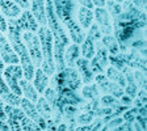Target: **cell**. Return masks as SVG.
<instances>
[{
    "mask_svg": "<svg viewBox=\"0 0 147 131\" xmlns=\"http://www.w3.org/2000/svg\"><path fill=\"white\" fill-rule=\"evenodd\" d=\"M38 40L41 43V52H42V71L47 75L51 76L55 72V64L53 60V36L50 29L43 25V26L38 28Z\"/></svg>",
    "mask_w": 147,
    "mask_h": 131,
    "instance_id": "6da1fadb",
    "label": "cell"
},
{
    "mask_svg": "<svg viewBox=\"0 0 147 131\" xmlns=\"http://www.w3.org/2000/svg\"><path fill=\"white\" fill-rule=\"evenodd\" d=\"M21 38L24 45L26 46L33 66L36 68H40L42 63V52H41V43L38 36H36L33 32H24V34H21Z\"/></svg>",
    "mask_w": 147,
    "mask_h": 131,
    "instance_id": "7a4b0ae2",
    "label": "cell"
},
{
    "mask_svg": "<svg viewBox=\"0 0 147 131\" xmlns=\"http://www.w3.org/2000/svg\"><path fill=\"white\" fill-rule=\"evenodd\" d=\"M3 77H4V81H5L7 87L9 88V91L15 93L16 96H20L21 97V89H20V85L18 83L21 80L22 77V68L21 66L18 64H12L9 67L4 68L3 71Z\"/></svg>",
    "mask_w": 147,
    "mask_h": 131,
    "instance_id": "3957f363",
    "label": "cell"
},
{
    "mask_svg": "<svg viewBox=\"0 0 147 131\" xmlns=\"http://www.w3.org/2000/svg\"><path fill=\"white\" fill-rule=\"evenodd\" d=\"M7 24L15 26L20 32H33V33H36L38 30V28H40L36 21V18L33 17L30 11H28V9L25 12H21V15L18 16V17L8 18Z\"/></svg>",
    "mask_w": 147,
    "mask_h": 131,
    "instance_id": "277c9868",
    "label": "cell"
},
{
    "mask_svg": "<svg viewBox=\"0 0 147 131\" xmlns=\"http://www.w3.org/2000/svg\"><path fill=\"white\" fill-rule=\"evenodd\" d=\"M5 68V64L4 62L1 60L0 58V98L7 102L9 106H20L21 104V97L20 96H16L15 93L9 91V88L7 87L5 81H4V77H3V71Z\"/></svg>",
    "mask_w": 147,
    "mask_h": 131,
    "instance_id": "5b68a950",
    "label": "cell"
},
{
    "mask_svg": "<svg viewBox=\"0 0 147 131\" xmlns=\"http://www.w3.org/2000/svg\"><path fill=\"white\" fill-rule=\"evenodd\" d=\"M0 58L4 62V64H18L20 63L17 54H16L13 47L11 46L8 38L1 32H0Z\"/></svg>",
    "mask_w": 147,
    "mask_h": 131,
    "instance_id": "8992f818",
    "label": "cell"
},
{
    "mask_svg": "<svg viewBox=\"0 0 147 131\" xmlns=\"http://www.w3.org/2000/svg\"><path fill=\"white\" fill-rule=\"evenodd\" d=\"M101 33L98 30V28L96 26H92L91 30H89V34H88V38L84 41L83 43V47H82V52H83V56L86 59L88 58H92L95 55V47H93V42H95L96 38H100Z\"/></svg>",
    "mask_w": 147,
    "mask_h": 131,
    "instance_id": "52a82bcc",
    "label": "cell"
},
{
    "mask_svg": "<svg viewBox=\"0 0 147 131\" xmlns=\"http://www.w3.org/2000/svg\"><path fill=\"white\" fill-rule=\"evenodd\" d=\"M32 15L36 18L37 24H41V26L47 24L46 18V8L43 0H32Z\"/></svg>",
    "mask_w": 147,
    "mask_h": 131,
    "instance_id": "ba28073f",
    "label": "cell"
},
{
    "mask_svg": "<svg viewBox=\"0 0 147 131\" xmlns=\"http://www.w3.org/2000/svg\"><path fill=\"white\" fill-rule=\"evenodd\" d=\"M20 105H22V110L26 113L28 118H30L32 121H34V122L38 123V126L41 127V130L45 128V121H43L42 117L38 114V112L36 110V107L30 104V101L26 100V98H21V104Z\"/></svg>",
    "mask_w": 147,
    "mask_h": 131,
    "instance_id": "9c48e42d",
    "label": "cell"
},
{
    "mask_svg": "<svg viewBox=\"0 0 147 131\" xmlns=\"http://www.w3.org/2000/svg\"><path fill=\"white\" fill-rule=\"evenodd\" d=\"M0 12L7 18H16L21 15V8L12 0H0Z\"/></svg>",
    "mask_w": 147,
    "mask_h": 131,
    "instance_id": "30bf717a",
    "label": "cell"
},
{
    "mask_svg": "<svg viewBox=\"0 0 147 131\" xmlns=\"http://www.w3.org/2000/svg\"><path fill=\"white\" fill-rule=\"evenodd\" d=\"M33 77H34V88H36L37 93H43L46 91V87L49 85V76L41 68H37Z\"/></svg>",
    "mask_w": 147,
    "mask_h": 131,
    "instance_id": "8fae6325",
    "label": "cell"
},
{
    "mask_svg": "<svg viewBox=\"0 0 147 131\" xmlns=\"http://www.w3.org/2000/svg\"><path fill=\"white\" fill-rule=\"evenodd\" d=\"M18 85H20V89H21V95H24L26 100L32 101V102H36L38 100V93H37L36 88L29 83V80L21 79L20 83H18Z\"/></svg>",
    "mask_w": 147,
    "mask_h": 131,
    "instance_id": "7c38bea8",
    "label": "cell"
},
{
    "mask_svg": "<svg viewBox=\"0 0 147 131\" xmlns=\"http://www.w3.org/2000/svg\"><path fill=\"white\" fill-rule=\"evenodd\" d=\"M78 18H79L80 28L88 29V28H91L92 21H93V12L89 8L82 7V8H79V12H78Z\"/></svg>",
    "mask_w": 147,
    "mask_h": 131,
    "instance_id": "4fadbf2b",
    "label": "cell"
},
{
    "mask_svg": "<svg viewBox=\"0 0 147 131\" xmlns=\"http://www.w3.org/2000/svg\"><path fill=\"white\" fill-rule=\"evenodd\" d=\"M96 20H97V24L102 28V32L105 34H110L112 32V26H110V21H109V15L105 9L102 8H97L96 9Z\"/></svg>",
    "mask_w": 147,
    "mask_h": 131,
    "instance_id": "5bb4252c",
    "label": "cell"
},
{
    "mask_svg": "<svg viewBox=\"0 0 147 131\" xmlns=\"http://www.w3.org/2000/svg\"><path fill=\"white\" fill-rule=\"evenodd\" d=\"M78 66H79V70L82 71L83 75V81L84 83H89L93 80V72H92V68L89 66L88 60L87 59H79L78 60Z\"/></svg>",
    "mask_w": 147,
    "mask_h": 131,
    "instance_id": "9a60e30c",
    "label": "cell"
},
{
    "mask_svg": "<svg viewBox=\"0 0 147 131\" xmlns=\"http://www.w3.org/2000/svg\"><path fill=\"white\" fill-rule=\"evenodd\" d=\"M38 101V112H40L41 117H43V118H50V116H51V107H50V105L46 102L45 98H41V100H37Z\"/></svg>",
    "mask_w": 147,
    "mask_h": 131,
    "instance_id": "2e32d148",
    "label": "cell"
},
{
    "mask_svg": "<svg viewBox=\"0 0 147 131\" xmlns=\"http://www.w3.org/2000/svg\"><path fill=\"white\" fill-rule=\"evenodd\" d=\"M78 50H79L78 45H72V46L68 47L67 52H66V55H64L66 62H67V66H72V63L75 62V59L78 58Z\"/></svg>",
    "mask_w": 147,
    "mask_h": 131,
    "instance_id": "e0dca14e",
    "label": "cell"
},
{
    "mask_svg": "<svg viewBox=\"0 0 147 131\" xmlns=\"http://www.w3.org/2000/svg\"><path fill=\"white\" fill-rule=\"evenodd\" d=\"M7 30H8L7 18L3 16V13L0 12V32H1V33H7Z\"/></svg>",
    "mask_w": 147,
    "mask_h": 131,
    "instance_id": "ac0fdd59",
    "label": "cell"
},
{
    "mask_svg": "<svg viewBox=\"0 0 147 131\" xmlns=\"http://www.w3.org/2000/svg\"><path fill=\"white\" fill-rule=\"evenodd\" d=\"M12 1L16 5L20 7V8H24V9L29 8V0H12Z\"/></svg>",
    "mask_w": 147,
    "mask_h": 131,
    "instance_id": "d6986e66",
    "label": "cell"
},
{
    "mask_svg": "<svg viewBox=\"0 0 147 131\" xmlns=\"http://www.w3.org/2000/svg\"><path fill=\"white\" fill-rule=\"evenodd\" d=\"M0 121H3V122L7 121V114H5V110H4L3 100L1 98H0Z\"/></svg>",
    "mask_w": 147,
    "mask_h": 131,
    "instance_id": "ffe728a7",
    "label": "cell"
},
{
    "mask_svg": "<svg viewBox=\"0 0 147 131\" xmlns=\"http://www.w3.org/2000/svg\"><path fill=\"white\" fill-rule=\"evenodd\" d=\"M83 7H86V8H92L93 4H92V0H78Z\"/></svg>",
    "mask_w": 147,
    "mask_h": 131,
    "instance_id": "44dd1931",
    "label": "cell"
},
{
    "mask_svg": "<svg viewBox=\"0 0 147 131\" xmlns=\"http://www.w3.org/2000/svg\"><path fill=\"white\" fill-rule=\"evenodd\" d=\"M92 4L96 5L97 8H102L105 5V0H92Z\"/></svg>",
    "mask_w": 147,
    "mask_h": 131,
    "instance_id": "7402d4cb",
    "label": "cell"
},
{
    "mask_svg": "<svg viewBox=\"0 0 147 131\" xmlns=\"http://www.w3.org/2000/svg\"><path fill=\"white\" fill-rule=\"evenodd\" d=\"M101 131H105V130H101Z\"/></svg>",
    "mask_w": 147,
    "mask_h": 131,
    "instance_id": "603a6c76",
    "label": "cell"
}]
</instances>
